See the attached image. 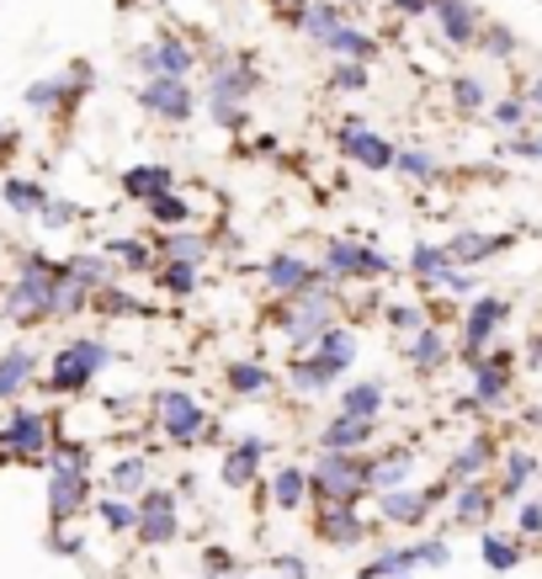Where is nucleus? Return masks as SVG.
I'll use <instances>...</instances> for the list:
<instances>
[{
	"label": "nucleus",
	"mask_w": 542,
	"mask_h": 579,
	"mask_svg": "<svg viewBox=\"0 0 542 579\" xmlns=\"http://www.w3.org/2000/svg\"><path fill=\"white\" fill-rule=\"evenodd\" d=\"M410 271H415L425 288H436L446 271H452V256H446V244H415V250H410Z\"/></svg>",
	"instance_id": "4c0bfd02"
},
{
	"label": "nucleus",
	"mask_w": 542,
	"mask_h": 579,
	"mask_svg": "<svg viewBox=\"0 0 542 579\" xmlns=\"http://www.w3.org/2000/svg\"><path fill=\"white\" fill-rule=\"evenodd\" d=\"M490 118H494V128H505V133H521V128H526V101H521V97L494 101Z\"/></svg>",
	"instance_id": "09e8293b"
},
{
	"label": "nucleus",
	"mask_w": 542,
	"mask_h": 579,
	"mask_svg": "<svg viewBox=\"0 0 542 579\" xmlns=\"http://www.w3.org/2000/svg\"><path fill=\"white\" fill-rule=\"evenodd\" d=\"M324 53H330V59H357V64H368L372 53H378V43H372V32L341 22L330 38H324Z\"/></svg>",
	"instance_id": "7c9ffc66"
},
{
	"label": "nucleus",
	"mask_w": 542,
	"mask_h": 579,
	"mask_svg": "<svg viewBox=\"0 0 542 579\" xmlns=\"http://www.w3.org/2000/svg\"><path fill=\"white\" fill-rule=\"evenodd\" d=\"M175 489H144L139 495V527H133V537L144 542V548H165L175 531H181V521H175Z\"/></svg>",
	"instance_id": "f8f14e48"
},
{
	"label": "nucleus",
	"mask_w": 542,
	"mask_h": 579,
	"mask_svg": "<svg viewBox=\"0 0 542 579\" xmlns=\"http://www.w3.org/2000/svg\"><path fill=\"white\" fill-rule=\"evenodd\" d=\"M341 378H345V367H335L330 357H320V351H298L293 362H288V383H293V393H330Z\"/></svg>",
	"instance_id": "dca6fc26"
},
{
	"label": "nucleus",
	"mask_w": 542,
	"mask_h": 579,
	"mask_svg": "<svg viewBox=\"0 0 542 579\" xmlns=\"http://www.w3.org/2000/svg\"><path fill=\"white\" fill-rule=\"evenodd\" d=\"M314 351H320V357H330L335 367H351V362H357V351H362V340H357V330H351V325H341V319H335L330 330H320Z\"/></svg>",
	"instance_id": "f704fd0d"
},
{
	"label": "nucleus",
	"mask_w": 542,
	"mask_h": 579,
	"mask_svg": "<svg viewBox=\"0 0 542 579\" xmlns=\"http://www.w3.org/2000/svg\"><path fill=\"white\" fill-rule=\"evenodd\" d=\"M59 288H64V266L49 261L43 250H22L17 282L0 292V315L22 330H38V325L59 319Z\"/></svg>",
	"instance_id": "f257e3e1"
},
{
	"label": "nucleus",
	"mask_w": 542,
	"mask_h": 579,
	"mask_svg": "<svg viewBox=\"0 0 542 579\" xmlns=\"http://www.w3.org/2000/svg\"><path fill=\"white\" fill-rule=\"evenodd\" d=\"M330 325H335V303H324V298H298V303L277 309V330L293 346V357L298 351H314L320 330H330Z\"/></svg>",
	"instance_id": "6e6552de"
},
{
	"label": "nucleus",
	"mask_w": 542,
	"mask_h": 579,
	"mask_svg": "<svg viewBox=\"0 0 542 579\" xmlns=\"http://www.w3.org/2000/svg\"><path fill=\"white\" fill-rule=\"evenodd\" d=\"M511 149H516L521 160H542V133H526L521 128V133H511Z\"/></svg>",
	"instance_id": "4d7b16f0"
},
{
	"label": "nucleus",
	"mask_w": 542,
	"mask_h": 579,
	"mask_svg": "<svg viewBox=\"0 0 542 579\" xmlns=\"http://www.w3.org/2000/svg\"><path fill=\"white\" fill-rule=\"evenodd\" d=\"M511 319V303L505 298H494V292H484V298H473L469 303V319H463V357L469 362H479L484 351H490L494 330Z\"/></svg>",
	"instance_id": "ddd939ff"
},
{
	"label": "nucleus",
	"mask_w": 542,
	"mask_h": 579,
	"mask_svg": "<svg viewBox=\"0 0 542 579\" xmlns=\"http://www.w3.org/2000/svg\"><path fill=\"white\" fill-rule=\"evenodd\" d=\"M38 383V351L32 346H6L0 351V405H11V399H22L27 388Z\"/></svg>",
	"instance_id": "2eb2a0df"
},
{
	"label": "nucleus",
	"mask_w": 542,
	"mask_h": 579,
	"mask_svg": "<svg viewBox=\"0 0 542 579\" xmlns=\"http://www.w3.org/2000/svg\"><path fill=\"white\" fill-rule=\"evenodd\" d=\"M223 383H229V393H240V399H267L271 393V367L267 362H229Z\"/></svg>",
	"instance_id": "2f4dec72"
},
{
	"label": "nucleus",
	"mask_w": 542,
	"mask_h": 579,
	"mask_svg": "<svg viewBox=\"0 0 542 579\" xmlns=\"http://www.w3.org/2000/svg\"><path fill=\"white\" fill-rule=\"evenodd\" d=\"M0 202H6L17 218H38L43 208H49V187L32 181V176H6V181H0Z\"/></svg>",
	"instance_id": "b1692460"
},
{
	"label": "nucleus",
	"mask_w": 542,
	"mask_h": 579,
	"mask_svg": "<svg viewBox=\"0 0 542 579\" xmlns=\"http://www.w3.org/2000/svg\"><path fill=\"white\" fill-rule=\"evenodd\" d=\"M107 362H112V346H107V340L101 336H74V340H64V346L53 351L49 378H38V383H43V393L70 399V393H86V388L97 383L101 372H107Z\"/></svg>",
	"instance_id": "f03ea898"
},
{
	"label": "nucleus",
	"mask_w": 542,
	"mask_h": 579,
	"mask_svg": "<svg viewBox=\"0 0 542 579\" xmlns=\"http://www.w3.org/2000/svg\"><path fill=\"white\" fill-rule=\"evenodd\" d=\"M261 462H267V441L261 436H240L229 447V458H223V483L229 489H250V483L261 479Z\"/></svg>",
	"instance_id": "f3484780"
},
{
	"label": "nucleus",
	"mask_w": 542,
	"mask_h": 579,
	"mask_svg": "<svg viewBox=\"0 0 542 579\" xmlns=\"http://www.w3.org/2000/svg\"><path fill=\"white\" fill-rule=\"evenodd\" d=\"M516 527L526 531V537H542V500H526V506H521Z\"/></svg>",
	"instance_id": "13d9d810"
},
{
	"label": "nucleus",
	"mask_w": 542,
	"mask_h": 579,
	"mask_svg": "<svg viewBox=\"0 0 542 579\" xmlns=\"http://www.w3.org/2000/svg\"><path fill=\"white\" fill-rule=\"evenodd\" d=\"M59 447V420L49 410H11L0 426V458L27 462V468H49V452Z\"/></svg>",
	"instance_id": "7ed1b4c3"
},
{
	"label": "nucleus",
	"mask_w": 542,
	"mask_h": 579,
	"mask_svg": "<svg viewBox=\"0 0 542 579\" xmlns=\"http://www.w3.org/2000/svg\"><path fill=\"white\" fill-rule=\"evenodd\" d=\"M410 548H415V563H425V569H442L446 558H452L442 537H431V542H410Z\"/></svg>",
	"instance_id": "603ef678"
},
{
	"label": "nucleus",
	"mask_w": 542,
	"mask_h": 579,
	"mask_svg": "<svg viewBox=\"0 0 542 579\" xmlns=\"http://www.w3.org/2000/svg\"><path fill=\"white\" fill-rule=\"evenodd\" d=\"M436 288H442V292H452V298H469V292H473V277H469V271H463V266H452V271H446V277H442V282H436Z\"/></svg>",
	"instance_id": "6e6d98bb"
},
{
	"label": "nucleus",
	"mask_w": 542,
	"mask_h": 579,
	"mask_svg": "<svg viewBox=\"0 0 542 579\" xmlns=\"http://www.w3.org/2000/svg\"><path fill=\"white\" fill-rule=\"evenodd\" d=\"M383 319H389L394 330H404V336H415L420 325H425V309H415V303H389V309H383Z\"/></svg>",
	"instance_id": "3c124183"
},
{
	"label": "nucleus",
	"mask_w": 542,
	"mask_h": 579,
	"mask_svg": "<svg viewBox=\"0 0 542 579\" xmlns=\"http://www.w3.org/2000/svg\"><path fill=\"white\" fill-rule=\"evenodd\" d=\"M415 473V458L404 447H389L383 458H368V489L372 495H389V489H404Z\"/></svg>",
	"instance_id": "412c9836"
},
{
	"label": "nucleus",
	"mask_w": 542,
	"mask_h": 579,
	"mask_svg": "<svg viewBox=\"0 0 542 579\" xmlns=\"http://www.w3.org/2000/svg\"><path fill=\"white\" fill-rule=\"evenodd\" d=\"M490 458H494V441H490V436H473L469 447H463V452L452 458L446 479H452V483H473L479 473H484V468H490Z\"/></svg>",
	"instance_id": "72a5a7b5"
},
{
	"label": "nucleus",
	"mask_w": 542,
	"mask_h": 579,
	"mask_svg": "<svg viewBox=\"0 0 542 579\" xmlns=\"http://www.w3.org/2000/svg\"><path fill=\"white\" fill-rule=\"evenodd\" d=\"M118 181H123V192L133 202H149L160 192H175V166H128Z\"/></svg>",
	"instance_id": "a878e982"
},
{
	"label": "nucleus",
	"mask_w": 542,
	"mask_h": 579,
	"mask_svg": "<svg viewBox=\"0 0 542 579\" xmlns=\"http://www.w3.org/2000/svg\"><path fill=\"white\" fill-rule=\"evenodd\" d=\"M446 362V336L436 325H420L415 336H410V367L415 372H436Z\"/></svg>",
	"instance_id": "473e14b6"
},
{
	"label": "nucleus",
	"mask_w": 542,
	"mask_h": 579,
	"mask_svg": "<svg viewBox=\"0 0 542 579\" xmlns=\"http://www.w3.org/2000/svg\"><path fill=\"white\" fill-rule=\"evenodd\" d=\"M139 107H144L154 122H192L198 112V91L187 74H149L139 86Z\"/></svg>",
	"instance_id": "423d86ee"
},
{
	"label": "nucleus",
	"mask_w": 542,
	"mask_h": 579,
	"mask_svg": "<svg viewBox=\"0 0 542 579\" xmlns=\"http://www.w3.org/2000/svg\"><path fill=\"white\" fill-rule=\"evenodd\" d=\"M490 516V489L473 479V483H458V500H452V521L458 527H479Z\"/></svg>",
	"instance_id": "e433bc0d"
},
{
	"label": "nucleus",
	"mask_w": 542,
	"mask_h": 579,
	"mask_svg": "<svg viewBox=\"0 0 542 579\" xmlns=\"http://www.w3.org/2000/svg\"><path fill=\"white\" fill-rule=\"evenodd\" d=\"M320 537L330 542V548H357L362 537H368V527H362V516H357V506H320Z\"/></svg>",
	"instance_id": "aec40b11"
},
{
	"label": "nucleus",
	"mask_w": 542,
	"mask_h": 579,
	"mask_svg": "<svg viewBox=\"0 0 542 579\" xmlns=\"http://www.w3.org/2000/svg\"><path fill=\"white\" fill-rule=\"evenodd\" d=\"M91 510L101 516V527H107V531H118V537L139 527V500H123V495H101V500H97Z\"/></svg>",
	"instance_id": "58836bf2"
},
{
	"label": "nucleus",
	"mask_w": 542,
	"mask_h": 579,
	"mask_svg": "<svg viewBox=\"0 0 542 579\" xmlns=\"http://www.w3.org/2000/svg\"><path fill=\"white\" fill-rule=\"evenodd\" d=\"M526 362H532V367H542V336H532V340H526Z\"/></svg>",
	"instance_id": "052dcab7"
},
{
	"label": "nucleus",
	"mask_w": 542,
	"mask_h": 579,
	"mask_svg": "<svg viewBox=\"0 0 542 579\" xmlns=\"http://www.w3.org/2000/svg\"><path fill=\"white\" fill-rule=\"evenodd\" d=\"M410 569H420L415 548H389V553H378L368 569H362V579H404Z\"/></svg>",
	"instance_id": "a19ab883"
},
{
	"label": "nucleus",
	"mask_w": 542,
	"mask_h": 579,
	"mask_svg": "<svg viewBox=\"0 0 542 579\" xmlns=\"http://www.w3.org/2000/svg\"><path fill=\"white\" fill-rule=\"evenodd\" d=\"M516 558H521L516 537H500V531L484 537V563H490V569H516Z\"/></svg>",
	"instance_id": "de8ad7c7"
},
{
	"label": "nucleus",
	"mask_w": 542,
	"mask_h": 579,
	"mask_svg": "<svg viewBox=\"0 0 542 579\" xmlns=\"http://www.w3.org/2000/svg\"><path fill=\"white\" fill-rule=\"evenodd\" d=\"M372 436H378V420H357V415H330L324 420V431H320V447L324 452H362Z\"/></svg>",
	"instance_id": "a211bd4d"
},
{
	"label": "nucleus",
	"mask_w": 542,
	"mask_h": 579,
	"mask_svg": "<svg viewBox=\"0 0 542 579\" xmlns=\"http://www.w3.org/2000/svg\"><path fill=\"white\" fill-rule=\"evenodd\" d=\"M149 489V458H118L107 468V495H123V500H139Z\"/></svg>",
	"instance_id": "cd10ccee"
},
{
	"label": "nucleus",
	"mask_w": 542,
	"mask_h": 579,
	"mask_svg": "<svg viewBox=\"0 0 542 579\" xmlns=\"http://www.w3.org/2000/svg\"><path fill=\"white\" fill-rule=\"evenodd\" d=\"M53 548H59V553H80L86 542L70 531V521H53Z\"/></svg>",
	"instance_id": "bf43d9fd"
},
{
	"label": "nucleus",
	"mask_w": 542,
	"mask_h": 579,
	"mask_svg": "<svg viewBox=\"0 0 542 579\" xmlns=\"http://www.w3.org/2000/svg\"><path fill=\"white\" fill-rule=\"evenodd\" d=\"M128 59H133V70H139V74H192V70H198V53H192V43H187V38H175V32H160V38L139 43Z\"/></svg>",
	"instance_id": "9d476101"
},
{
	"label": "nucleus",
	"mask_w": 542,
	"mask_h": 579,
	"mask_svg": "<svg viewBox=\"0 0 542 579\" xmlns=\"http://www.w3.org/2000/svg\"><path fill=\"white\" fill-rule=\"evenodd\" d=\"M383 399H389L383 378H357V383L341 388V415H357V420H378V415H383Z\"/></svg>",
	"instance_id": "bb28decb"
},
{
	"label": "nucleus",
	"mask_w": 542,
	"mask_h": 579,
	"mask_svg": "<svg viewBox=\"0 0 542 579\" xmlns=\"http://www.w3.org/2000/svg\"><path fill=\"white\" fill-rule=\"evenodd\" d=\"M154 420H160L165 441H175V447H198L202 426H208V410H202L187 388H160V393H154Z\"/></svg>",
	"instance_id": "0eeeda50"
},
{
	"label": "nucleus",
	"mask_w": 542,
	"mask_h": 579,
	"mask_svg": "<svg viewBox=\"0 0 542 579\" xmlns=\"http://www.w3.org/2000/svg\"><path fill=\"white\" fill-rule=\"evenodd\" d=\"M335 144H341V154L351 166H362V170H394V160H399V149L389 144L383 133H372L362 118H341Z\"/></svg>",
	"instance_id": "1a4fd4ad"
},
{
	"label": "nucleus",
	"mask_w": 542,
	"mask_h": 579,
	"mask_svg": "<svg viewBox=\"0 0 542 579\" xmlns=\"http://www.w3.org/2000/svg\"><path fill=\"white\" fill-rule=\"evenodd\" d=\"M452 101H458V112H479L484 107V80L479 74H452Z\"/></svg>",
	"instance_id": "49530a36"
},
{
	"label": "nucleus",
	"mask_w": 542,
	"mask_h": 579,
	"mask_svg": "<svg viewBox=\"0 0 542 579\" xmlns=\"http://www.w3.org/2000/svg\"><path fill=\"white\" fill-rule=\"evenodd\" d=\"M160 261H187V266H202L213 256V240L198 234V229H165L160 234V250H154Z\"/></svg>",
	"instance_id": "393cba45"
},
{
	"label": "nucleus",
	"mask_w": 542,
	"mask_h": 579,
	"mask_svg": "<svg viewBox=\"0 0 542 579\" xmlns=\"http://www.w3.org/2000/svg\"><path fill=\"white\" fill-rule=\"evenodd\" d=\"M271 569H277V579H309V563L298 553H277L271 558Z\"/></svg>",
	"instance_id": "5fc2aeb1"
},
{
	"label": "nucleus",
	"mask_w": 542,
	"mask_h": 579,
	"mask_svg": "<svg viewBox=\"0 0 542 579\" xmlns=\"http://www.w3.org/2000/svg\"><path fill=\"white\" fill-rule=\"evenodd\" d=\"M526 479H538V458L511 452V458H505V473H500V495H505V500H516L521 489H526Z\"/></svg>",
	"instance_id": "37998d69"
},
{
	"label": "nucleus",
	"mask_w": 542,
	"mask_h": 579,
	"mask_svg": "<svg viewBox=\"0 0 542 579\" xmlns=\"http://www.w3.org/2000/svg\"><path fill=\"white\" fill-rule=\"evenodd\" d=\"M532 107H538V112H542V74H538V80H532Z\"/></svg>",
	"instance_id": "e2e57ef3"
},
{
	"label": "nucleus",
	"mask_w": 542,
	"mask_h": 579,
	"mask_svg": "<svg viewBox=\"0 0 542 579\" xmlns=\"http://www.w3.org/2000/svg\"><path fill=\"white\" fill-rule=\"evenodd\" d=\"M80 213L86 208H74V202H64V197H49V208H43V229H70V223H80Z\"/></svg>",
	"instance_id": "8fccbe9b"
},
{
	"label": "nucleus",
	"mask_w": 542,
	"mask_h": 579,
	"mask_svg": "<svg viewBox=\"0 0 542 579\" xmlns=\"http://www.w3.org/2000/svg\"><path fill=\"white\" fill-rule=\"evenodd\" d=\"M107 261L118 266V271H154V244L139 240V234H118V240H107V250H101Z\"/></svg>",
	"instance_id": "c85d7f7f"
},
{
	"label": "nucleus",
	"mask_w": 542,
	"mask_h": 579,
	"mask_svg": "<svg viewBox=\"0 0 542 579\" xmlns=\"http://www.w3.org/2000/svg\"><path fill=\"white\" fill-rule=\"evenodd\" d=\"M494 250H505V234H484V229H458L452 240H446V256H452V266H484L494 256Z\"/></svg>",
	"instance_id": "5701e85b"
},
{
	"label": "nucleus",
	"mask_w": 542,
	"mask_h": 579,
	"mask_svg": "<svg viewBox=\"0 0 542 579\" xmlns=\"http://www.w3.org/2000/svg\"><path fill=\"white\" fill-rule=\"evenodd\" d=\"M309 495L320 506H357L368 495V458L362 452H320L314 473H309Z\"/></svg>",
	"instance_id": "20e7f679"
},
{
	"label": "nucleus",
	"mask_w": 542,
	"mask_h": 579,
	"mask_svg": "<svg viewBox=\"0 0 542 579\" xmlns=\"http://www.w3.org/2000/svg\"><path fill=\"white\" fill-rule=\"evenodd\" d=\"M320 266L335 282H383V277H394V261L378 244H362V240H330Z\"/></svg>",
	"instance_id": "39448f33"
},
{
	"label": "nucleus",
	"mask_w": 542,
	"mask_h": 579,
	"mask_svg": "<svg viewBox=\"0 0 542 579\" xmlns=\"http://www.w3.org/2000/svg\"><path fill=\"white\" fill-rule=\"evenodd\" d=\"M11 144H17V139H11V128H0V160L11 154Z\"/></svg>",
	"instance_id": "680f3d73"
},
{
	"label": "nucleus",
	"mask_w": 542,
	"mask_h": 579,
	"mask_svg": "<svg viewBox=\"0 0 542 579\" xmlns=\"http://www.w3.org/2000/svg\"><path fill=\"white\" fill-rule=\"evenodd\" d=\"M505 393H511V357H505V351L479 357V362H473V399H479V405H500Z\"/></svg>",
	"instance_id": "6ab92c4d"
},
{
	"label": "nucleus",
	"mask_w": 542,
	"mask_h": 579,
	"mask_svg": "<svg viewBox=\"0 0 542 579\" xmlns=\"http://www.w3.org/2000/svg\"><path fill=\"white\" fill-rule=\"evenodd\" d=\"M526 426H538V431H542V405H538V410H526Z\"/></svg>",
	"instance_id": "0e129e2a"
},
{
	"label": "nucleus",
	"mask_w": 542,
	"mask_h": 579,
	"mask_svg": "<svg viewBox=\"0 0 542 579\" xmlns=\"http://www.w3.org/2000/svg\"><path fill=\"white\" fill-rule=\"evenodd\" d=\"M202 575H208V579H229V575H234V558L223 553V548H202Z\"/></svg>",
	"instance_id": "864d4df0"
},
{
	"label": "nucleus",
	"mask_w": 542,
	"mask_h": 579,
	"mask_svg": "<svg viewBox=\"0 0 542 579\" xmlns=\"http://www.w3.org/2000/svg\"><path fill=\"white\" fill-rule=\"evenodd\" d=\"M394 170L399 176H410V181H436V176H442V160H436L431 149H399Z\"/></svg>",
	"instance_id": "79ce46f5"
},
{
	"label": "nucleus",
	"mask_w": 542,
	"mask_h": 579,
	"mask_svg": "<svg viewBox=\"0 0 542 579\" xmlns=\"http://www.w3.org/2000/svg\"><path fill=\"white\" fill-rule=\"evenodd\" d=\"M97 309L107 319H128V315H144V303H139V298H133V292L128 288H118V282H107V288L97 292Z\"/></svg>",
	"instance_id": "c03bdc74"
},
{
	"label": "nucleus",
	"mask_w": 542,
	"mask_h": 579,
	"mask_svg": "<svg viewBox=\"0 0 542 579\" xmlns=\"http://www.w3.org/2000/svg\"><path fill=\"white\" fill-rule=\"evenodd\" d=\"M452 489H458L452 479L431 483V489H389V495H378V510H383V521H399V527H420V521H425L431 510L442 506Z\"/></svg>",
	"instance_id": "9b49d317"
},
{
	"label": "nucleus",
	"mask_w": 542,
	"mask_h": 579,
	"mask_svg": "<svg viewBox=\"0 0 542 579\" xmlns=\"http://www.w3.org/2000/svg\"><path fill=\"white\" fill-rule=\"evenodd\" d=\"M144 213L160 223V229H187V218H192V202L181 192H160L144 202Z\"/></svg>",
	"instance_id": "ea45409f"
},
{
	"label": "nucleus",
	"mask_w": 542,
	"mask_h": 579,
	"mask_svg": "<svg viewBox=\"0 0 542 579\" xmlns=\"http://www.w3.org/2000/svg\"><path fill=\"white\" fill-rule=\"evenodd\" d=\"M97 506L91 495V473H64V468H49V516L53 521H74Z\"/></svg>",
	"instance_id": "4468645a"
},
{
	"label": "nucleus",
	"mask_w": 542,
	"mask_h": 579,
	"mask_svg": "<svg viewBox=\"0 0 542 579\" xmlns=\"http://www.w3.org/2000/svg\"><path fill=\"white\" fill-rule=\"evenodd\" d=\"M330 86L345 91V97L368 91V64H357V59H335V64H330Z\"/></svg>",
	"instance_id": "a18cd8bd"
},
{
	"label": "nucleus",
	"mask_w": 542,
	"mask_h": 579,
	"mask_svg": "<svg viewBox=\"0 0 542 579\" xmlns=\"http://www.w3.org/2000/svg\"><path fill=\"white\" fill-rule=\"evenodd\" d=\"M64 266V277H70L74 288H86V292H101L107 282H118V266L107 261L101 250H74L70 261H59Z\"/></svg>",
	"instance_id": "4be33fe9"
},
{
	"label": "nucleus",
	"mask_w": 542,
	"mask_h": 579,
	"mask_svg": "<svg viewBox=\"0 0 542 579\" xmlns=\"http://www.w3.org/2000/svg\"><path fill=\"white\" fill-rule=\"evenodd\" d=\"M154 288L165 292V298H192V292H198V266L154 261Z\"/></svg>",
	"instance_id": "c9c22d12"
},
{
	"label": "nucleus",
	"mask_w": 542,
	"mask_h": 579,
	"mask_svg": "<svg viewBox=\"0 0 542 579\" xmlns=\"http://www.w3.org/2000/svg\"><path fill=\"white\" fill-rule=\"evenodd\" d=\"M303 500H309V468L282 462V468L271 473V506H277V510H298Z\"/></svg>",
	"instance_id": "c756f323"
}]
</instances>
